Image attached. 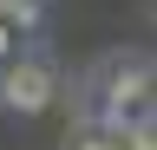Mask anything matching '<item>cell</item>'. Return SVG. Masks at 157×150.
<instances>
[{"label":"cell","mask_w":157,"mask_h":150,"mask_svg":"<svg viewBox=\"0 0 157 150\" xmlns=\"http://www.w3.org/2000/svg\"><path fill=\"white\" fill-rule=\"evenodd\" d=\"M59 98V72L46 59H7V72H0V104L20 111V118H39V111H52Z\"/></svg>","instance_id":"obj_1"},{"label":"cell","mask_w":157,"mask_h":150,"mask_svg":"<svg viewBox=\"0 0 157 150\" xmlns=\"http://www.w3.org/2000/svg\"><path fill=\"white\" fill-rule=\"evenodd\" d=\"M98 98H151V59L144 52H111L92 72V104Z\"/></svg>","instance_id":"obj_2"},{"label":"cell","mask_w":157,"mask_h":150,"mask_svg":"<svg viewBox=\"0 0 157 150\" xmlns=\"http://www.w3.org/2000/svg\"><path fill=\"white\" fill-rule=\"evenodd\" d=\"M0 26L7 33H33L39 26V0H0Z\"/></svg>","instance_id":"obj_3"},{"label":"cell","mask_w":157,"mask_h":150,"mask_svg":"<svg viewBox=\"0 0 157 150\" xmlns=\"http://www.w3.org/2000/svg\"><path fill=\"white\" fill-rule=\"evenodd\" d=\"M66 150H118V137H105V130H85V124H78L72 137H66Z\"/></svg>","instance_id":"obj_4"},{"label":"cell","mask_w":157,"mask_h":150,"mask_svg":"<svg viewBox=\"0 0 157 150\" xmlns=\"http://www.w3.org/2000/svg\"><path fill=\"white\" fill-rule=\"evenodd\" d=\"M118 150H157V130H151V118H137L124 137H118Z\"/></svg>","instance_id":"obj_5"},{"label":"cell","mask_w":157,"mask_h":150,"mask_svg":"<svg viewBox=\"0 0 157 150\" xmlns=\"http://www.w3.org/2000/svg\"><path fill=\"white\" fill-rule=\"evenodd\" d=\"M7 59H13V33L0 26V65H7Z\"/></svg>","instance_id":"obj_6"}]
</instances>
